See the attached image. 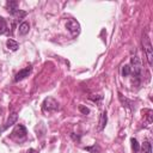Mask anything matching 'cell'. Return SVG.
<instances>
[{"mask_svg": "<svg viewBox=\"0 0 153 153\" xmlns=\"http://www.w3.org/2000/svg\"><path fill=\"white\" fill-rule=\"evenodd\" d=\"M130 63H131V67H130L131 73H130V74L135 78L136 84H139L140 80H141V71H142V68H141V61H140V59L135 55V56H131Z\"/></svg>", "mask_w": 153, "mask_h": 153, "instance_id": "obj_1", "label": "cell"}, {"mask_svg": "<svg viewBox=\"0 0 153 153\" xmlns=\"http://www.w3.org/2000/svg\"><path fill=\"white\" fill-rule=\"evenodd\" d=\"M59 110V103L53 97H48L42 103V112L45 115H49L51 112H55Z\"/></svg>", "mask_w": 153, "mask_h": 153, "instance_id": "obj_2", "label": "cell"}, {"mask_svg": "<svg viewBox=\"0 0 153 153\" xmlns=\"http://www.w3.org/2000/svg\"><path fill=\"white\" fill-rule=\"evenodd\" d=\"M26 135H27V130L26 128L23 126V124H17L14 127V129L12 130L11 133V139L17 141V142H20V141H24L26 139Z\"/></svg>", "mask_w": 153, "mask_h": 153, "instance_id": "obj_3", "label": "cell"}, {"mask_svg": "<svg viewBox=\"0 0 153 153\" xmlns=\"http://www.w3.org/2000/svg\"><path fill=\"white\" fill-rule=\"evenodd\" d=\"M142 43H143V49H145V51H146V56H147V61H148V65H149V66H152V65H153L152 44H151V42H149V39H148L147 35H145V37H143V41H142Z\"/></svg>", "mask_w": 153, "mask_h": 153, "instance_id": "obj_4", "label": "cell"}, {"mask_svg": "<svg viewBox=\"0 0 153 153\" xmlns=\"http://www.w3.org/2000/svg\"><path fill=\"white\" fill-rule=\"evenodd\" d=\"M66 27H67V30L72 33V36H76V35H79V32H80V24H79L75 19H73V18H71V19L67 20Z\"/></svg>", "mask_w": 153, "mask_h": 153, "instance_id": "obj_5", "label": "cell"}, {"mask_svg": "<svg viewBox=\"0 0 153 153\" xmlns=\"http://www.w3.org/2000/svg\"><path fill=\"white\" fill-rule=\"evenodd\" d=\"M31 69H32V67H31V66H27V67H25V68L20 69V71L16 74V76H14V81H16V82L22 81L23 79H25L26 76H29V74L31 73Z\"/></svg>", "mask_w": 153, "mask_h": 153, "instance_id": "obj_6", "label": "cell"}, {"mask_svg": "<svg viewBox=\"0 0 153 153\" xmlns=\"http://www.w3.org/2000/svg\"><path fill=\"white\" fill-rule=\"evenodd\" d=\"M17 120H18V115L16 114V112H13V114H11L10 115V117L7 118V121H6V123L2 126V128L0 129V133L1 131H4V130H6L7 128H10L11 126H13L16 122H17Z\"/></svg>", "mask_w": 153, "mask_h": 153, "instance_id": "obj_7", "label": "cell"}, {"mask_svg": "<svg viewBox=\"0 0 153 153\" xmlns=\"http://www.w3.org/2000/svg\"><path fill=\"white\" fill-rule=\"evenodd\" d=\"M6 10L8 11L10 14H13L16 13L19 8H18V1H14V0H10L6 2Z\"/></svg>", "mask_w": 153, "mask_h": 153, "instance_id": "obj_8", "label": "cell"}, {"mask_svg": "<svg viewBox=\"0 0 153 153\" xmlns=\"http://www.w3.org/2000/svg\"><path fill=\"white\" fill-rule=\"evenodd\" d=\"M29 30H30V24H29L27 22H23V23L19 25V27H18V32H19V35H22V36L26 35V33L29 32Z\"/></svg>", "mask_w": 153, "mask_h": 153, "instance_id": "obj_9", "label": "cell"}, {"mask_svg": "<svg viewBox=\"0 0 153 153\" xmlns=\"http://www.w3.org/2000/svg\"><path fill=\"white\" fill-rule=\"evenodd\" d=\"M6 47L10 49V50H12V51H16V50H18V48H19V44L14 41V39H7L6 41Z\"/></svg>", "mask_w": 153, "mask_h": 153, "instance_id": "obj_10", "label": "cell"}, {"mask_svg": "<svg viewBox=\"0 0 153 153\" xmlns=\"http://www.w3.org/2000/svg\"><path fill=\"white\" fill-rule=\"evenodd\" d=\"M106 121H108V116H106V112H103L100 115V120H99V130H103L106 126Z\"/></svg>", "mask_w": 153, "mask_h": 153, "instance_id": "obj_11", "label": "cell"}, {"mask_svg": "<svg viewBox=\"0 0 153 153\" xmlns=\"http://www.w3.org/2000/svg\"><path fill=\"white\" fill-rule=\"evenodd\" d=\"M7 32V23L4 17L0 16V35H4Z\"/></svg>", "mask_w": 153, "mask_h": 153, "instance_id": "obj_12", "label": "cell"}, {"mask_svg": "<svg viewBox=\"0 0 153 153\" xmlns=\"http://www.w3.org/2000/svg\"><path fill=\"white\" fill-rule=\"evenodd\" d=\"M118 98H120L121 103L123 104V106H126V108H128V109H131V108H133V106H131V105H133V103H131L130 100H128L127 98H124L121 93H118Z\"/></svg>", "mask_w": 153, "mask_h": 153, "instance_id": "obj_13", "label": "cell"}, {"mask_svg": "<svg viewBox=\"0 0 153 153\" xmlns=\"http://www.w3.org/2000/svg\"><path fill=\"white\" fill-rule=\"evenodd\" d=\"M141 153H152V146L149 141H145L141 147Z\"/></svg>", "mask_w": 153, "mask_h": 153, "instance_id": "obj_14", "label": "cell"}, {"mask_svg": "<svg viewBox=\"0 0 153 153\" xmlns=\"http://www.w3.org/2000/svg\"><path fill=\"white\" fill-rule=\"evenodd\" d=\"M130 142H131V148H133L134 153H137V152L140 151V145H139L137 140L134 139V137H131V139H130Z\"/></svg>", "mask_w": 153, "mask_h": 153, "instance_id": "obj_15", "label": "cell"}, {"mask_svg": "<svg viewBox=\"0 0 153 153\" xmlns=\"http://www.w3.org/2000/svg\"><path fill=\"white\" fill-rule=\"evenodd\" d=\"M85 149L88 151V152H91V153H99V152H100L99 146L96 145V143H94L93 146H87V147H85Z\"/></svg>", "mask_w": 153, "mask_h": 153, "instance_id": "obj_16", "label": "cell"}, {"mask_svg": "<svg viewBox=\"0 0 153 153\" xmlns=\"http://www.w3.org/2000/svg\"><path fill=\"white\" fill-rule=\"evenodd\" d=\"M12 16H13L16 19H22V18H24V17L26 16V12H25V11H22V10H18V11H17L16 13H13Z\"/></svg>", "mask_w": 153, "mask_h": 153, "instance_id": "obj_17", "label": "cell"}, {"mask_svg": "<svg viewBox=\"0 0 153 153\" xmlns=\"http://www.w3.org/2000/svg\"><path fill=\"white\" fill-rule=\"evenodd\" d=\"M130 73H131L130 66H129V65H124L123 68H122V75H123V76H128V75H130Z\"/></svg>", "mask_w": 153, "mask_h": 153, "instance_id": "obj_18", "label": "cell"}, {"mask_svg": "<svg viewBox=\"0 0 153 153\" xmlns=\"http://www.w3.org/2000/svg\"><path fill=\"white\" fill-rule=\"evenodd\" d=\"M79 110L84 114V115H87V114H90V110H88V108H86V106H84V105H79Z\"/></svg>", "mask_w": 153, "mask_h": 153, "instance_id": "obj_19", "label": "cell"}, {"mask_svg": "<svg viewBox=\"0 0 153 153\" xmlns=\"http://www.w3.org/2000/svg\"><path fill=\"white\" fill-rule=\"evenodd\" d=\"M90 99H91V100H93V102H96V100H102V99H103V97H102V96L94 97V94H92V96H90Z\"/></svg>", "mask_w": 153, "mask_h": 153, "instance_id": "obj_20", "label": "cell"}, {"mask_svg": "<svg viewBox=\"0 0 153 153\" xmlns=\"http://www.w3.org/2000/svg\"><path fill=\"white\" fill-rule=\"evenodd\" d=\"M26 153H37V152H36L33 148H30V149H27V152H26Z\"/></svg>", "mask_w": 153, "mask_h": 153, "instance_id": "obj_21", "label": "cell"}]
</instances>
